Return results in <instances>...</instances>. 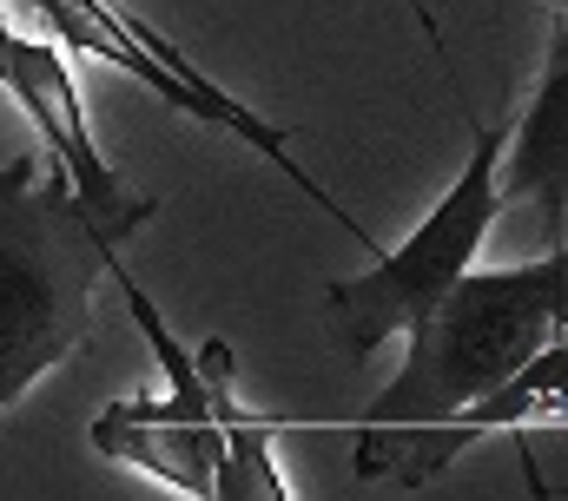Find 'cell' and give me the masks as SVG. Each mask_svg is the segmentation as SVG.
<instances>
[{
	"label": "cell",
	"mask_w": 568,
	"mask_h": 501,
	"mask_svg": "<svg viewBox=\"0 0 568 501\" xmlns=\"http://www.w3.org/2000/svg\"><path fill=\"white\" fill-rule=\"evenodd\" d=\"M113 257L120 245L67 172L0 159V416L93 337V297Z\"/></svg>",
	"instance_id": "1"
},
{
	"label": "cell",
	"mask_w": 568,
	"mask_h": 501,
	"mask_svg": "<svg viewBox=\"0 0 568 501\" xmlns=\"http://www.w3.org/2000/svg\"><path fill=\"white\" fill-rule=\"evenodd\" d=\"M568 284V245L516 270H463L404 330V370L377 389L364 422H429L503 389L549 337Z\"/></svg>",
	"instance_id": "2"
},
{
	"label": "cell",
	"mask_w": 568,
	"mask_h": 501,
	"mask_svg": "<svg viewBox=\"0 0 568 501\" xmlns=\"http://www.w3.org/2000/svg\"><path fill=\"white\" fill-rule=\"evenodd\" d=\"M503 125H476V145L463 159V178L443 192V205L404 238L397 250H377V264L364 277L331 284V330L337 350L371 357L377 344L404 337L429 304L476 264V250L489 238L496 212H503V185H496V159H503Z\"/></svg>",
	"instance_id": "3"
},
{
	"label": "cell",
	"mask_w": 568,
	"mask_h": 501,
	"mask_svg": "<svg viewBox=\"0 0 568 501\" xmlns=\"http://www.w3.org/2000/svg\"><path fill=\"white\" fill-rule=\"evenodd\" d=\"M47 27H53V40H60V53H93V60H113L120 73H133L140 86H152L165 106H179V113H192V120H205V125H219V132H232V139H245L252 152H265L272 165H278L284 178L304 192V198H317L344 232H357L344 212H337V198L291 159V139H284L278 125H265L252 106H239L232 93H219L172 40H159L145 20H133L120 0H27ZM364 238V232H357Z\"/></svg>",
	"instance_id": "4"
},
{
	"label": "cell",
	"mask_w": 568,
	"mask_h": 501,
	"mask_svg": "<svg viewBox=\"0 0 568 501\" xmlns=\"http://www.w3.org/2000/svg\"><path fill=\"white\" fill-rule=\"evenodd\" d=\"M0 86L20 100V113L33 120L40 145L60 159L67 185H73L80 205L100 218V232H106L113 245H126L145 218L159 212V198H133V192L113 178V165L93 152V132H87V120H80V93H73V73H67L60 47L20 33L13 13H7V0H0Z\"/></svg>",
	"instance_id": "5"
},
{
	"label": "cell",
	"mask_w": 568,
	"mask_h": 501,
	"mask_svg": "<svg viewBox=\"0 0 568 501\" xmlns=\"http://www.w3.org/2000/svg\"><path fill=\"white\" fill-rule=\"evenodd\" d=\"M496 185H503V205L509 198L542 205V225L562 245V212H568V27L562 20H556V53H549V73H542L529 113L503 139Z\"/></svg>",
	"instance_id": "6"
},
{
	"label": "cell",
	"mask_w": 568,
	"mask_h": 501,
	"mask_svg": "<svg viewBox=\"0 0 568 501\" xmlns=\"http://www.w3.org/2000/svg\"><path fill=\"white\" fill-rule=\"evenodd\" d=\"M93 449L126 462V469H140V476H152V482H165L172 495L212 501L225 429H219V416L212 422H179V416H133L126 402H113L93 422Z\"/></svg>",
	"instance_id": "7"
},
{
	"label": "cell",
	"mask_w": 568,
	"mask_h": 501,
	"mask_svg": "<svg viewBox=\"0 0 568 501\" xmlns=\"http://www.w3.org/2000/svg\"><path fill=\"white\" fill-rule=\"evenodd\" d=\"M489 429L456 409V416H429V422H364L351 442V476L357 489H384V495H417L429 489L463 449H476Z\"/></svg>",
	"instance_id": "8"
},
{
	"label": "cell",
	"mask_w": 568,
	"mask_h": 501,
	"mask_svg": "<svg viewBox=\"0 0 568 501\" xmlns=\"http://www.w3.org/2000/svg\"><path fill=\"white\" fill-rule=\"evenodd\" d=\"M219 429H225V456H219V482L212 501H284V476H278V422L252 416L239 402V376L219 382Z\"/></svg>",
	"instance_id": "9"
},
{
	"label": "cell",
	"mask_w": 568,
	"mask_h": 501,
	"mask_svg": "<svg viewBox=\"0 0 568 501\" xmlns=\"http://www.w3.org/2000/svg\"><path fill=\"white\" fill-rule=\"evenodd\" d=\"M469 416L496 436V429H529V422H562L568 429V337H549L503 389H489L483 402H469Z\"/></svg>",
	"instance_id": "10"
},
{
	"label": "cell",
	"mask_w": 568,
	"mask_h": 501,
	"mask_svg": "<svg viewBox=\"0 0 568 501\" xmlns=\"http://www.w3.org/2000/svg\"><path fill=\"white\" fill-rule=\"evenodd\" d=\"M556 337H568V284H562V310H556Z\"/></svg>",
	"instance_id": "11"
},
{
	"label": "cell",
	"mask_w": 568,
	"mask_h": 501,
	"mask_svg": "<svg viewBox=\"0 0 568 501\" xmlns=\"http://www.w3.org/2000/svg\"><path fill=\"white\" fill-rule=\"evenodd\" d=\"M410 7H417V13H424V27H429V33H436V20H429V7H424V0H410Z\"/></svg>",
	"instance_id": "12"
},
{
	"label": "cell",
	"mask_w": 568,
	"mask_h": 501,
	"mask_svg": "<svg viewBox=\"0 0 568 501\" xmlns=\"http://www.w3.org/2000/svg\"><path fill=\"white\" fill-rule=\"evenodd\" d=\"M562 27H568V0H562Z\"/></svg>",
	"instance_id": "13"
}]
</instances>
